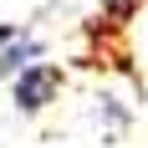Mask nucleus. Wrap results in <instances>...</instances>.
<instances>
[{
  "instance_id": "f257e3e1",
  "label": "nucleus",
  "mask_w": 148,
  "mask_h": 148,
  "mask_svg": "<svg viewBox=\"0 0 148 148\" xmlns=\"http://www.w3.org/2000/svg\"><path fill=\"white\" fill-rule=\"evenodd\" d=\"M10 97H15V112H26V118L46 112V107L61 97V66H51V61H31V66H21L15 82H10Z\"/></svg>"
},
{
  "instance_id": "f03ea898",
  "label": "nucleus",
  "mask_w": 148,
  "mask_h": 148,
  "mask_svg": "<svg viewBox=\"0 0 148 148\" xmlns=\"http://www.w3.org/2000/svg\"><path fill=\"white\" fill-rule=\"evenodd\" d=\"M10 36H15V26H0V46H5V41H10Z\"/></svg>"
},
{
  "instance_id": "7ed1b4c3",
  "label": "nucleus",
  "mask_w": 148,
  "mask_h": 148,
  "mask_svg": "<svg viewBox=\"0 0 148 148\" xmlns=\"http://www.w3.org/2000/svg\"><path fill=\"white\" fill-rule=\"evenodd\" d=\"M0 77H5V72H0Z\"/></svg>"
}]
</instances>
